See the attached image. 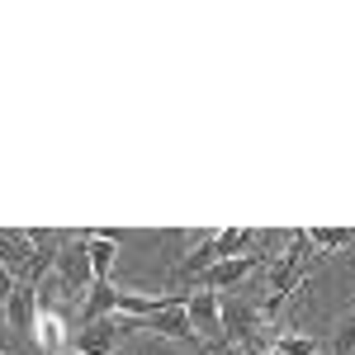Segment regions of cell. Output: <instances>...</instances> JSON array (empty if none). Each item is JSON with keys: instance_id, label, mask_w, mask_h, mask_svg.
Returning <instances> with one entry per match:
<instances>
[{"instance_id": "1", "label": "cell", "mask_w": 355, "mask_h": 355, "mask_svg": "<svg viewBox=\"0 0 355 355\" xmlns=\"http://www.w3.org/2000/svg\"><path fill=\"white\" fill-rule=\"evenodd\" d=\"M133 331H137V318H100L90 327L71 331V355H114V346Z\"/></svg>"}, {"instance_id": "2", "label": "cell", "mask_w": 355, "mask_h": 355, "mask_svg": "<svg viewBox=\"0 0 355 355\" xmlns=\"http://www.w3.org/2000/svg\"><path fill=\"white\" fill-rule=\"evenodd\" d=\"M266 266V256L261 251H246V256H227L218 266H209L204 275H194L190 289H204V294H218V289H232V284H242L246 275H256Z\"/></svg>"}, {"instance_id": "3", "label": "cell", "mask_w": 355, "mask_h": 355, "mask_svg": "<svg viewBox=\"0 0 355 355\" xmlns=\"http://www.w3.org/2000/svg\"><path fill=\"white\" fill-rule=\"evenodd\" d=\"M85 242H90V232H71L67 246H62V256H57L62 289H67L71 299H85V289H90V256H85Z\"/></svg>"}, {"instance_id": "4", "label": "cell", "mask_w": 355, "mask_h": 355, "mask_svg": "<svg viewBox=\"0 0 355 355\" xmlns=\"http://www.w3.org/2000/svg\"><path fill=\"white\" fill-rule=\"evenodd\" d=\"M185 318H190L194 336H204L209 346H218V341H223V308H218V294L194 289L190 299H185Z\"/></svg>"}, {"instance_id": "5", "label": "cell", "mask_w": 355, "mask_h": 355, "mask_svg": "<svg viewBox=\"0 0 355 355\" xmlns=\"http://www.w3.org/2000/svg\"><path fill=\"white\" fill-rule=\"evenodd\" d=\"M5 322L15 331H24V336H33V322H38V284H28V279L15 284V294L5 303Z\"/></svg>"}, {"instance_id": "6", "label": "cell", "mask_w": 355, "mask_h": 355, "mask_svg": "<svg viewBox=\"0 0 355 355\" xmlns=\"http://www.w3.org/2000/svg\"><path fill=\"white\" fill-rule=\"evenodd\" d=\"M85 256H90V284L95 279H110L114 261H119V232H90Z\"/></svg>"}, {"instance_id": "7", "label": "cell", "mask_w": 355, "mask_h": 355, "mask_svg": "<svg viewBox=\"0 0 355 355\" xmlns=\"http://www.w3.org/2000/svg\"><path fill=\"white\" fill-rule=\"evenodd\" d=\"M114 289L110 279H95L90 289H85V299H81V318H76V327H90V322H100V318H110L114 313Z\"/></svg>"}, {"instance_id": "8", "label": "cell", "mask_w": 355, "mask_h": 355, "mask_svg": "<svg viewBox=\"0 0 355 355\" xmlns=\"http://www.w3.org/2000/svg\"><path fill=\"white\" fill-rule=\"evenodd\" d=\"M33 341H38V351H62V341H67V318L53 313V308H38V322H33Z\"/></svg>"}, {"instance_id": "9", "label": "cell", "mask_w": 355, "mask_h": 355, "mask_svg": "<svg viewBox=\"0 0 355 355\" xmlns=\"http://www.w3.org/2000/svg\"><path fill=\"white\" fill-rule=\"evenodd\" d=\"M308 242H313V251H341L355 242V232L351 227H308Z\"/></svg>"}, {"instance_id": "10", "label": "cell", "mask_w": 355, "mask_h": 355, "mask_svg": "<svg viewBox=\"0 0 355 355\" xmlns=\"http://www.w3.org/2000/svg\"><path fill=\"white\" fill-rule=\"evenodd\" d=\"M351 351H355V318L336 331V341H331V355H351Z\"/></svg>"}, {"instance_id": "11", "label": "cell", "mask_w": 355, "mask_h": 355, "mask_svg": "<svg viewBox=\"0 0 355 355\" xmlns=\"http://www.w3.org/2000/svg\"><path fill=\"white\" fill-rule=\"evenodd\" d=\"M15 284H19V279H15V275L0 266V313H5V303H10V294H15Z\"/></svg>"}, {"instance_id": "12", "label": "cell", "mask_w": 355, "mask_h": 355, "mask_svg": "<svg viewBox=\"0 0 355 355\" xmlns=\"http://www.w3.org/2000/svg\"><path fill=\"white\" fill-rule=\"evenodd\" d=\"M133 355H171V346H166L162 336H152V341H142V346H137Z\"/></svg>"}, {"instance_id": "13", "label": "cell", "mask_w": 355, "mask_h": 355, "mask_svg": "<svg viewBox=\"0 0 355 355\" xmlns=\"http://www.w3.org/2000/svg\"><path fill=\"white\" fill-rule=\"evenodd\" d=\"M0 351H5V336H0Z\"/></svg>"}, {"instance_id": "14", "label": "cell", "mask_w": 355, "mask_h": 355, "mask_svg": "<svg viewBox=\"0 0 355 355\" xmlns=\"http://www.w3.org/2000/svg\"><path fill=\"white\" fill-rule=\"evenodd\" d=\"M318 355H331V351H318Z\"/></svg>"}]
</instances>
